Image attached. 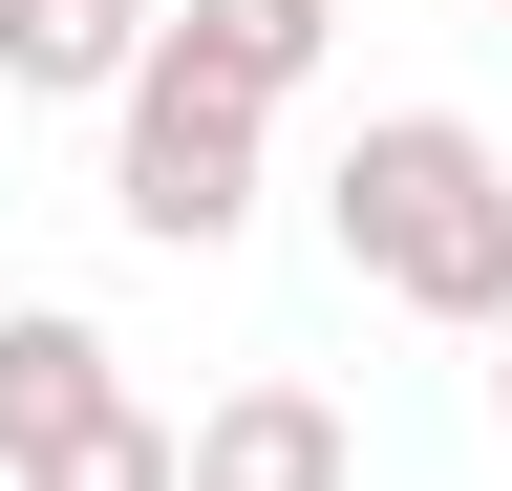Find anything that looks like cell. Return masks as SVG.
<instances>
[{
    "mask_svg": "<svg viewBox=\"0 0 512 491\" xmlns=\"http://www.w3.org/2000/svg\"><path fill=\"white\" fill-rule=\"evenodd\" d=\"M320 235H342L363 299H406V321H448V342L512 321V150L470 129V107H363L342 171H320Z\"/></svg>",
    "mask_w": 512,
    "mask_h": 491,
    "instance_id": "1",
    "label": "cell"
},
{
    "mask_svg": "<svg viewBox=\"0 0 512 491\" xmlns=\"http://www.w3.org/2000/svg\"><path fill=\"white\" fill-rule=\"evenodd\" d=\"M256 129H278V107H235L214 65L150 43V86L107 107V214L150 235V257H235V235H256Z\"/></svg>",
    "mask_w": 512,
    "mask_h": 491,
    "instance_id": "2",
    "label": "cell"
},
{
    "mask_svg": "<svg viewBox=\"0 0 512 491\" xmlns=\"http://www.w3.org/2000/svg\"><path fill=\"white\" fill-rule=\"evenodd\" d=\"M107 406H128V342L86 321V299H0V491H22L43 449H86Z\"/></svg>",
    "mask_w": 512,
    "mask_h": 491,
    "instance_id": "3",
    "label": "cell"
},
{
    "mask_svg": "<svg viewBox=\"0 0 512 491\" xmlns=\"http://www.w3.org/2000/svg\"><path fill=\"white\" fill-rule=\"evenodd\" d=\"M192 491H363V427L320 385H214L192 406Z\"/></svg>",
    "mask_w": 512,
    "mask_h": 491,
    "instance_id": "4",
    "label": "cell"
},
{
    "mask_svg": "<svg viewBox=\"0 0 512 491\" xmlns=\"http://www.w3.org/2000/svg\"><path fill=\"white\" fill-rule=\"evenodd\" d=\"M171 43V0H0V86L22 107H128Z\"/></svg>",
    "mask_w": 512,
    "mask_h": 491,
    "instance_id": "5",
    "label": "cell"
},
{
    "mask_svg": "<svg viewBox=\"0 0 512 491\" xmlns=\"http://www.w3.org/2000/svg\"><path fill=\"white\" fill-rule=\"evenodd\" d=\"M171 65H214L235 107H299L342 65V0H171Z\"/></svg>",
    "mask_w": 512,
    "mask_h": 491,
    "instance_id": "6",
    "label": "cell"
},
{
    "mask_svg": "<svg viewBox=\"0 0 512 491\" xmlns=\"http://www.w3.org/2000/svg\"><path fill=\"white\" fill-rule=\"evenodd\" d=\"M22 491H192V427H171V406H107L86 449H43Z\"/></svg>",
    "mask_w": 512,
    "mask_h": 491,
    "instance_id": "7",
    "label": "cell"
},
{
    "mask_svg": "<svg viewBox=\"0 0 512 491\" xmlns=\"http://www.w3.org/2000/svg\"><path fill=\"white\" fill-rule=\"evenodd\" d=\"M491 406H512V321H491Z\"/></svg>",
    "mask_w": 512,
    "mask_h": 491,
    "instance_id": "8",
    "label": "cell"
},
{
    "mask_svg": "<svg viewBox=\"0 0 512 491\" xmlns=\"http://www.w3.org/2000/svg\"><path fill=\"white\" fill-rule=\"evenodd\" d=\"M491 22H512V0H491Z\"/></svg>",
    "mask_w": 512,
    "mask_h": 491,
    "instance_id": "9",
    "label": "cell"
}]
</instances>
